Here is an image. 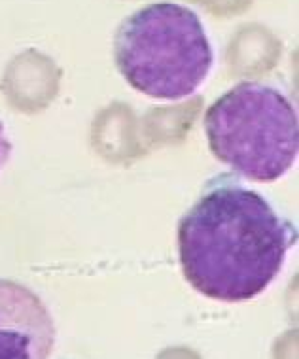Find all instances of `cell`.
Segmentation results:
<instances>
[{
  "label": "cell",
  "mask_w": 299,
  "mask_h": 359,
  "mask_svg": "<svg viewBox=\"0 0 299 359\" xmlns=\"http://www.w3.org/2000/svg\"><path fill=\"white\" fill-rule=\"evenodd\" d=\"M295 242V225L237 174L208 180L178 223L182 273L195 291L224 303L262 295Z\"/></svg>",
  "instance_id": "6da1fadb"
},
{
  "label": "cell",
  "mask_w": 299,
  "mask_h": 359,
  "mask_svg": "<svg viewBox=\"0 0 299 359\" xmlns=\"http://www.w3.org/2000/svg\"><path fill=\"white\" fill-rule=\"evenodd\" d=\"M114 61L138 93L180 100L206 80L214 51L199 15L163 0L138 8L121 21L114 36Z\"/></svg>",
  "instance_id": "7a4b0ae2"
},
{
  "label": "cell",
  "mask_w": 299,
  "mask_h": 359,
  "mask_svg": "<svg viewBox=\"0 0 299 359\" xmlns=\"http://www.w3.org/2000/svg\"><path fill=\"white\" fill-rule=\"evenodd\" d=\"M205 135L216 159L254 182H277L298 159V110L262 81H241L214 100L205 114Z\"/></svg>",
  "instance_id": "3957f363"
},
{
  "label": "cell",
  "mask_w": 299,
  "mask_h": 359,
  "mask_svg": "<svg viewBox=\"0 0 299 359\" xmlns=\"http://www.w3.org/2000/svg\"><path fill=\"white\" fill-rule=\"evenodd\" d=\"M55 339L44 301L31 287L0 278V359H50Z\"/></svg>",
  "instance_id": "277c9868"
},
{
  "label": "cell",
  "mask_w": 299,
  "mask_h": 359,
  "mask_svg": "<svg viewBox=\"0 0 299 359\" xmlns=\"http://www.w3.org/2000/svg\"><path fill=\"white\" fill-rule=\"evenodd\" d=\"M13 151V144L10 140L6 133V127L4 123L0 121V170L6 167V163L10 161V157H12Z\"/></svg>",
  "instance_id": "5b68a950"
}]
</instances>
